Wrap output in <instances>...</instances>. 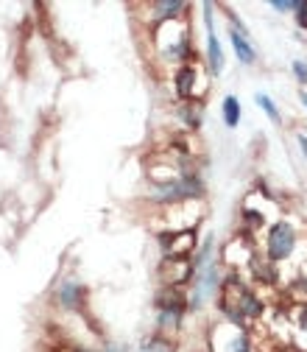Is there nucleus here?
I'll list each match as a JSON object with an SVG mask.
<instances>
[{
  "mask_svg": "<svg viewBox=\"0 0 307 352\" xmlns=\"http://www.w3.org/2000/svg\"><path fill=\"white\" fill-rule=\"evenodd\" d=\"M299 146H302V154L307 157V135H299Z\"/></svg>",
  "mask_w": 307,
  "mask_h": 352,
  "instance_id": "16",
  "label": "nucleus"
},
{
  "mask_svg": "<svg viewBox=\"0 0 307 352\" xmlns=\"http://www.w3.org/2000/svg\"><path fill=\"white\" fill-rule=\"evenodd\" d=\"M296 246V230L288 224V221H277L271 230H269V260L280 263L285 260Z\"/></svg>",
  "mask_w": 307,
  "mask_h": 352,
  "instance_id": "2",
  "label": "nucleus"
},
{
  "mask_svg": "<svg viewBox=\"0 0 307 352\" xmlns=\"http://www.w3.org/2000/svg\"><path fill=\"white\" fill-rule=\"evenodd\" d=\"M277 12H291L293 9V3H285V0H274V3H271Z\"/></svg>",
  "mask_w": 307,
  "mask_h": 352,
  "instance_id": "14",
  "label": "nucleus"
},
{
  "mask_svg": "<svg viewBox=\"0 0 307 352\" xmlns=\"http://www.w3.org/2000/svg\"><path fill=\"white\" fill-rule=\"evenodd\" d=\"M299 327L307 330V307H302V314H299Z\"/></svg>",
  "mask_w": 307,
  "mask_h": 352,
  "instance_id": "15",
  "label": "nucleus"
},
{
  "mask_svg": "<svg viewBox=\"0 0 307 352\" xmlns=\"http://www.w3.org/2000/svg\"><path fill=\"white\" fill-rule=\"evenodd\" d=\"M224 120H227V126L240 123V104L235 96H227V101H224Z\"/></svg>",
  "mask_w": 307,
  "mask_h": 352,
  "instance_id": "8",
  "label": "nucleus"
},
{
  "mask_svg": "<svg viewBox=\"0 0 307 352\" xmlns=\"http://www.w3.org/2000/svg\"><path fill=\"white\" fill-rule=\"evenodd\" d=\"M293 73H296L299 84H307V65L304 62H293Z\"/></svg>",
  "mask_w": 307,
  "mask_h": 352,
  "instance_id": "13",
  "label": "nucleus"
},
{
  "mask_svg": "<svg viewBox=\"0 0 307 352\" xmlns=\"http://www.w3.org/2000/svg\"><path fill=\"white\" fill-rule=\"evenodd\" d=\"M249 336H238V341L229 344V352H249Z\"/></svg>",
  "mask_w": 307,
  "mask_h": 352,
  "instance_id": "12",
  "label": "nucleus"
},
{
  "mask_svg": "<svg viewBox=\"0 0 307 352\" xmlns=\"http://www.w3.org/2000/svg\"><path fill=\"white\" fill-rule=\"evenodd\" d=\"M224 311L229 314L232 322L240 324L243 319L260 316V314H262V305H260V299H257L243 283L229 280V283H224Z\"/></svg>",
  "mask_w": 307,
  "mask_h": 352,
  "instance_id": "1",
  "label": "nucleus"
},
{
  "mask_svg": "<svg viewBox=\"0 0 307 352\" xmlns=\"http://www.w3.org/2000/svg\"><path fill=\"white\" fill-rule=\"evenodd\" d=\"M157 311L182 319L185 311H187V299H185V294H182L179 288H162V291L157 294Z\"/></svg>",
  "mask_w": 307,
  "mask_h": 352,
  "instance_id": "3",
  "label": "nucleus"
},
{
  "mask_svg": "<svg viewBox=\"0 0 307 352\" xmlns=\"http://www.w3.org/2000/svg\"><path fill=\"white\" fill-rule=\"evenodd\" d=\"M257 104H260V109L266 112V115H269V118H271L274 123H282V115H280L277 104H274V101H271V98H269L266 93H260V96H257Z\"/></svg>",
  "mask_w": 307,
  "mask_h": 352,
  "instance_id": "10",
  "label": "nucleus"
},
{
  "mask_svg": "<svg viewBox=\"0 0 307 352\" xmlns=\"http://www.w3.org/2000/svg\"><path fill=\"white\" fill-rule=\"evenodd\" d=\"M185 9H187L185 3H154L157 20H170V17H177V14L185 12Z\"/></svg>",
  "mask_w": 307,
  "mask_h": 352,
  "instance_id": "9",
  "label": "nucleus"
},
{
  "mask_svg": "<svg viewBox=\"0 0 307 352\" xmlns=\"http://www.w3.org/2000/svg\"><path fill=\"white\" fill-rule=\"evenodd\" d=\"M291 12H296V20H299V25H304V28H307V0H296Z\"/></svg>",
  "mask_w": 307,
  "mask_h": 352,
  "instance_id": "11",
  "label": "nucleus"
},
{
  "mask_svg": "<svg viewBox=\"0 0 307 352\" xmlns=\"http://www.w3.org/2000/svg\"><path fill=\"white\" fill-rule=\"evenodd\" d=\"M302 104H304V107H307V93H302Z\"/></svg>",
  "mask_w": 307,
  "mask_h": 352,
  "instance_id": "17",
  "label": "nucleus"
},
{
  "mask_svg": "<svg viewBox=\"0 0 307 352\" xmlns=\"http://www.w3.org/2000/svg\"><path fill=\"white\" fill-rule=\"evenodd\" d=\"M229 39H232V48H235V54H238V59H240L243 65L254 62V48L249 45L246 36H243L240 31H232V34H229Z\"/></svg>",
  "mask_w": 307,
  "mask_h": 352,
  "instance_id": "6",
  "label": "nucleus"
},
{
  "mask_svg": "<svg viewBox=\"0 0 307 352\" xmlns=\"http://www.w3.org/2000/svg\"><path fill=\"white\" fill-rule=\"evenodd\" d=\"M84 296H87V288L78 283V280H65L56 299L62 307H70V311H81L84 307Z\"/></svg>",
  "mask_w": 307,
  "mask_h": 352,
  "instance_id": "5",
  "label": "nucleus"
},
{
  "mask_svg": "<svg viewBox=\"0 0 307 352\" xmlns=\"http://www.w3.org/2000/svg\"><path fill=\"white\" fill-rule=\"evenodd\" d=\"M193 84H196V67H182L177 76V90L182 98H193Z\"/></svg>",
  "mask_w": 307,
  "mask_h": 352,
  "instance_id": "7",
  "label": "nucleus"
},
{
  "mask_svg": "<svg viewBox=\"0 0 307 352\" xmlns=\"http://www.w3.org/2000/svg\"><path fill=\"white\" fill-rule=\"evenodd\" d=\"M207 9V14H204V20H207V59H209V70L212 73H221V67H224V54H221V45H218V36H215V28H212V3H207L204 6Z\"/></svg>",
  "mask_w": 307,
  "mask_h": 352,
  "instance_id": "4",
  "label": "nucleus"
}]
</instances>
